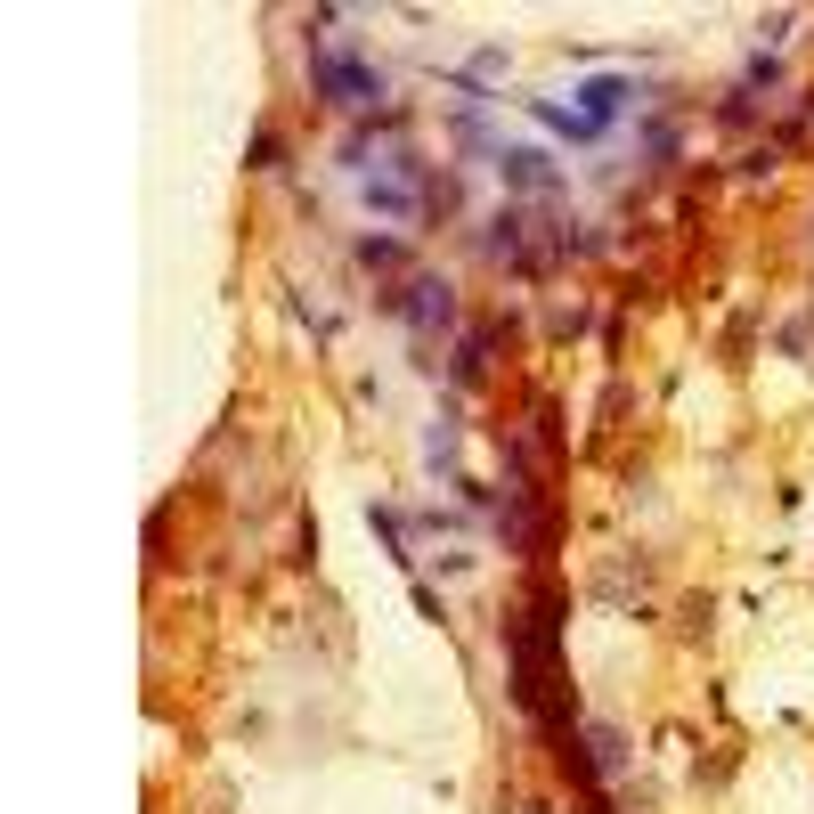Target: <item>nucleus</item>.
Here are the masks:
<instances>
[{
	"mask_svg": "<svg viewBox=\"0 0 814 814\" xmlns=\"http://www.w3.org/2000/svg\"><path fill=\"white\" fill-rule=\"evenodd\" d=\"M505 180H513V188H546L554 171H546V155H530V147H521V155H505Z\"/></svg>",
	"mask_w": 814,
	"mask_h": 814,
	"instance_id": "f257e3e1",
	"label": "nucleus"
},
{
	"mask_svg": "<svg viewBox=\"0 0 814 814\" xmlns=\"http://www.w3.org/2000/svg\"><path fill=\"white\" fill-rule=\"evenodd\" d=\"M416 294H424V302H416V318H424V326H432V318L448 326V285H416Z\"/></svg>",
	"mask_w": 814,
	"mask_h": 814,
	"instance_id": "f03ea898",
	"label": "nucleus"
}]
</instances>
